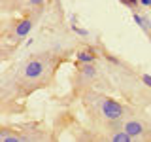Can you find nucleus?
Masks as SVG:
<instances>
[{
	"instance_id": "1",
	"label": "nucleus",
	"mask_w": 151,
	"mask_h": 142,
	"mask_svg": "<svg viewBox=\"0 0 151 142\" xmlns=\"http://www.w3.org/2000/svg\"><path fill=\"white\" fill-rule=\"evenodd\" d=\"M100 108H102L104 117L110 120V121H115V120H121L123 117V106L117 101H113V99H102Z\"/></svg>"
},
{
	"instance_id": "2",
	"label": "nucleus",
	"mask_w": 151,
	"mask_h": 142,
	"mask_svg": "<svg viewBox=\"0 0 151 142\" xmlns=\"http://www.w3.org/2000/svg\"><path fill=\"white\" fill-rule=\"evenodd\" d=\"M44 74V63L40 59H32L25 64V78L27 80H38Z\"/></svg>"
},
{
	"instance_id": "3",
	"label": "nucleus",
	"mask_w": 151,
	"mask_h": 142,
	"mask_svg": "<svg viewBox=\"0 0 151 142\" xmlns=\"http://www.w3.org/2000/svg\"><path fill=\"white\" fill-rule=\"evenodd\" d=\"M123 129L129 133L132 138H138V136H142V135H144V131H145V129H144V123H142V121H136V120L127 121Z\"/></svg>"
},
{
	"instance_id": "4",
	"label": "nucleus",
	"mask_w": 151,
	"mask_h": 142,
	"mask_svg": "<svg viewBox=\"0 0 151 142\" xmlns=\"http://www.w3.org/2000/svg\"><path fill=\"white\" fill-rule=\"evenodd\" d=\"M30 30H32V21L30 19H21V21L15 25L13 34H15V38H25V36H28Z\"/></svg>"
},
{
	"instance_id": "5",
	"label": "nucleus",
	"mask_w": 151,
	"mask_h": 142,
	"mask_svg": "<svg viewBox=\"0 0 151 142\" xmlns=\"http://www.w3.org/2000/svg\"><path fill=\"white\" fill-rule=\"evenodd\" d=\"M76 59L81 64H87V63H94V61H96V55H94L93 49H81V51H78Z\"/></svg>"
},
{
	"instance_id": "6",
	"label": "nucleus",
	"mask_w": 151,
	"mask_h": 142,
	"mask_svg": "<svg viewBox=\"0 0 151 142\" xmlns=\"http://www.w3.org/2000/svg\"><path fill=\"white\" fill-rule=\"evenodd\" d=\"M132 19H134L136 23L140 25V28L144 32H149L151 30V19L147 15H140V13H136V12H132Z\"/></svg>"
},
{
	"instance_id": "7",
	"label": "nucleus",
	"mask_w": 151,
	"mask_h": 142,
	"mask_svg": "<svg viewBox=\"0 0 151 142\" xmlns=\"http://www.w3.org/2000/svg\"><path fill=\"white\" fill-rule=\"evenodd\" d=\"M79 72H81L83 78L91 80V78H94V76H96V68H94V64H93V63H87V64H83V66H81V70H79Z\"/></svg>"
},
{
	"instance_id": "8",
	"label": "nucleus",
	"mask_w": 151,
	"mask_h": 142,
	"mask_svg": "<svg viewBox=\"0 0 151 142\" xmlns=\"http://www.w3.org/2000/svg\"><path fill=\"white\" fill-rule=\"evenodd\" d=\"M111 140H113V142H130V140H134V138H132L129 133L123 129V131H119V133H115V135L111 136Z\"/></svg>"
},
{
	"instance_id": "9",
	"label": "nucleus",
	"mask_w": 151,
	"mask_h": 142,
	"mask_svg": "<svg viewBox=\"0 0 151 142\" xmlns=\"http://www.w3.org/2000/svg\"><path fill=\"white\" fill-rule=\"evenodd\" d=\"M2 142H23V138L17 135H2Z\"/></svg>"
},
{
	"instance_id": "10",
	"label": "nucleus",
	"mask_w": 151,
	"mask_h": 142,
	"mask_svg": "<svg viewBox=\"0 0 151 142\" xmlns=\"http://www.w3.org/2000/svg\"><path fill=\"white\" fill-rule=\"evenodd\" d=\"M119 2H121V4H125V6H129L132 12H134V8L140 4V0H119Z\"/></svg>"
},
{
	"instance_id": "11",
	"label": "nucleus",
	"mask_w": 151,
	"mask_h": 142,
	"mask_svg": "<svg viewBox=\"0 0 151 142\" xmlns=\"http://www.w3.org/2000/svg\"><path fill=\"white\" fill-rule=\"evenodd\" d=\"M72 30L76 32V34H79V36H89V30H85V28H81V27H78V25H72Z\"/></svg>"
},
{
	"instance_id": "12",
	"label": "nucleus",
	"mask_w": 151,
	"mask_h": 142,
	"mask_svg": "<svg viewBox=\"0 0 151 142\" xmlns=\"http://www.w3.org/2000/svg\"><path fill=\"white\" fill-rule=\"evenodd\" d=\"M142 82H144V83L151 89V76H149V74H142Z\"/></svg>"
},
{
	"instance_id": "13",
	"label": "nucleus",
	"mask_w": 151,
	"mask_h": 142,
	"mask_svg": "<svg viewBox=\"0 0 151 142\" xmlns=\"http://www.w3.org/2000/svg\"><path fill=\"white\" fill-rule=\"evenodd\" d=\"M140 4H142L144 8H149V9H151V0H140Z\"/></svg>"
},
{
	"instance_id": "14",
	"label": "nucleus",
	"mask_w": 151,
	"mask_h": 142,
	"mask_svg": "<svg viewBox=\"0 0 151 142\" xmlns=\"http://www.w3.org/2000/svg\"><path fill=\"white\" fill-rule=\"evenodd\" d=\"M28 2H30L32 6H40V4H44V0H28Z\"/></svg>"
},
{
	"instance_id": "15",
	"label": "nucleus",
	"mask_w": 151,
	"mask_h": 142,
	"mask_svg": "<svg viewBox=\"0 0 151 142\" xmlns=\"http://www.w3.org/2000/svg\"><path fill=\"white\" fill-rule=\"evenodd\" d=\"M149 106H151V104H149Z\"/></svg>"
}]
</instances>
